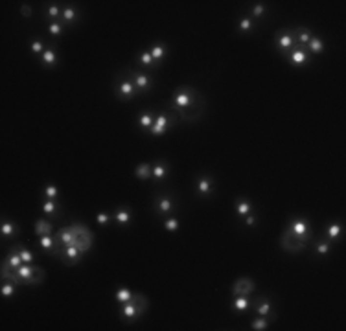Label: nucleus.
Instances as JSON below:
<instances>
[{
  "mask_svg": "<svg viewBox=\"0 0 346 331\" xmlns=\"http://www.w3.org/2000/svg\"><path fill=\"white\" fill-rule=\"evenodd\" d=\"M134 296L133 291H129L127 287H120L118 291L114 292V300H116V304L118 306H122V304H126V302H129V300Z\"/></svg>",
  "mask_w": 346,
  "mask_h": 331,
  "instance_id": "obj_39",
  "label": "nucleus"
},
{
  "mask_svg": "<svg viewBox=\"0 0 346 331\" xmlns=\"http://www.w3.org/2000/svg\"><path fill=\"white\" fill-rule=\"evenodd\" d=\"M114 96L118 100H122V102H127V100H133V98L140 94H138L136 87L133 85V81L127 78L124 72H120L118 76L114 78Z\"/></svg>",
  "mask_w": 346,
  "mask_h": 331,
  "instance_id": "obj_4",
  "label": "nucleus"
},
{
  "mask_svg": "<svg viewBox=\"0 0 346 331\" xmlns=\"http://www.w3.org/2000/svg\"><path fill=\"white\" fill-rule=\"evenodd\" d=\"M63 32H65V24L61 21H50L48 22V33L52 37H59V35H63Z\"/></svg>",
  "mask_w": 346,
  "mask_h": 331,
  "instance_id": "obj_42",
  "label": "nucleus"
},
{
  "mask_svg": "<svg viewBox=\"0 0 346 331\" xmlns=\"http://www.w3.org/2000/svg\"><path fill=\"white\" fill-rule=\"evenodd\" d=\"M44 48H46V44H44V41L43 39H33L32 42H30V50H32L33 55H43V52H44Z\"/></svg>",
  "mask_w": 346,
  "mask_h": 331,
  "instance_id": "obj_44",
  "label": "nucleus"
},
{
  "mask_svg": "<svg viewBox=\"0 0 346 331\" xmlns=\"http://www.w3.org/2000/svg\"><path fill=\"white\" fill-rule=\"evenodd\" d=\"M251 304H252L251 296H247V294H239V296H234L232 304H230V308H232L234 313H245V311H249V309H251Z\"/></svg>",
  "mask_w": 346,
  "mask_h": 331,
  "instance_id": "obj_22",
  "label": "nucleus"
},
{
  "mask_svg": "<svg viewBox=\"0 0 346 331\" xmlns=\"http://www.w3.org/2000/svg\"><path fill=\"white\" fill-rule=\"evenodd\" d=\"M267 13V6L263 4V2H258V4H252L251 6V13L249 15L254 19V21H260V19H263Z\"/></svg>",
  "mask_w": 346,
  "mask_h": 331,
  "instance_id": "obj_40",
  "label": "nucleus"
},
{
  "mask_svg": "<svg viewBox=\"0 0 346 331\" xmlns=\"http://www.w3.org/2000/svg\"><path fill=\"white\" fill-rule=\"evenodd\" d=\"M251 308L254 309V313H258L260 316H269V318L276 320V313H275V308H273V300L269 298V296H265V294L252 298Z\"/></svg>",
  "mask_w": 346,
  "mask_h": 331,
  "instance_id": "obj_13",
  "label": "nucleus"
},
{
  "mask_svg": "<svg viewBox=\"0 0 346 331\" xmlns=\"http://www.w3.org/2000/svg\"><path fill=\"white\" fill-rule=\"evenodd\" d=\"M4 260H6V263H8L9 267L13 269V270H15V269H19V267H21V265L24 263L22 258H21V256H19V254H17L15 250H11V248H9L8 256H6Z\"/></svg>",
  "mask_w": 346,
  "mask_h": 331,
  "instance_id": "obj_41",
  "label": "nucleus"
},
{
  "mask_svg": "<svg viewBox=\"0 0 346 331\" xmlns=\"http://www.w3.org/2000/svg\"><path fill=\"white\" fill-rule=\"evenodd\" d=\"M0 292H2L4 298H13L17 292V284L11 282V280H4V282H2V287H0Z\"/></svg>",
  "mask_w": 346,
  "mask_h": 331,
  "instance_id": "obj_38",
  "label": "nucleus"
},
{
  "mask_svg": "<svg viewBox=\"0 0 346 331\" xmlns=\"http://www.w3.org/2000/svg\"><path fill=\"white\" fill-rule=\"evenodd\" d=\"M275 322L273 318H269V316H256L254 320H252V324H251V330H254V331H263V330H269V326L271 324Z\"/></svg>",
  "mask_w": 346,
  "mask_h": 331,
  "instance_id": "obj_33",
  "label": "nucleus"
},
{
  "mask_svg": "<svg viewBox=\"0 0 346 331\" xmlns=\"http://www.w3.org/2000/svg\"><path fill=\"white\" fill-rule=\"evenodd\" d=\"M283 57L287 59V63L291 66H307L311 63V54L307 52L306 46H300V44H295L289 52L283 54Z\"/></svg>",
  "mask_w": 346,
  "mask_h": 331,
  "instance_id": "obj_9",
  "label": "nucleus"
},
{
  "mask_svg": "<svg viewBox=\"0 0 346 331\" xmlns=\"http://www.w3.org/2000/svg\"><path fill=\"white\" fill-rule=\"evenodd\" d=\"M79 21V11L76 6H65L63 8V13H61V22L63 24H76Z\"/></svg>",
  "mask_w": 346,
  "mask_h": 331,
  "instance_id": "obj_26",
  "label": "nucleus"
},
{
  "mask_svg": "<svg viewBox=\"0 0 346 331\" xmlns=\"http://www.w3.org/2000/svg\"><path fill=\"white\" fill-rule=\"evenodd\" d=\"M280 247H282L285 252L297 254V252H302V250H304V248L307 247V243H304L302 239H299V237L295 236V234H291L289 230L285 228V230H283L282 237H280Z\"/></svg>",
  "mask_w": 346,
  "mask_h": 331,
  "instance_id": "obj_11",
  "label": "nucleus"
},
{
  "mask_svg": "<svg viewBox=\"0 0 346 331\" xmlns=\"http://www.w3.org/2000/svg\"><path fill=\"white\" fill-rule=\"evenodd\" d=\"M216 189V181L210 175H199L195 179V191L199 197H210Z\"/></svg>",
  "mask_w": 346,
  "mask_h": 331,
  "instance_id": "obj_14",
  "label": "nucleus"
},
{
  "mask_svg": "<svg viewBox=\"0 0 346 331\" xmlns=\"http://www.w3.org/2000/svg\"><path fill=\"white\" fill-rule=\"evenodd\" d=\"M234 212H236L238 217L245 219L249 213H252V203L249 199H239L236 205H234Z\"/></svg>",
  "mask_w": 346,
  "mask_h": 331,
  "instance_id": "obj_27",
  "label": "nucleus"
},
{
  "mask_svg": "<svg viewBox=\"0 0 346 331\" xmlns=\"http://www.w3.org/2000/svg\"><path fill=\"white\" fill-rule=\"evenodd\" d=\"M0 234H2V239H4V241L15 239V237L19 236V225L13 223V221L2 219V225H0Z\"/></svg>",
  "mask_w": 346,
  "mask_h": 331,
  "instance_id": "obj_20",
  "label": "nucleus"
},
{
  "mask_svg": "<svg viewBox=\"0 0 346 331\" xmlns=\"http://www.w3.org/2000/svg\"><path fill=\"white\" fill-rule=\"evenodd\" d=\"M153 208L158 215H173L177 210V197L172 193H160L153 201Z\"/></svg>",
  "mask_w": 346,
  "mask_h": 331,
  "instance_id": "obj_10",
  "label": "nucleus"
},
{
  "mask_svg": "<svg viewBox=\"0 0 346 331\" xmlns=\"http://www.w3.org/2000/svg\"><path fill=\"white\" fill-rule=\"evenodd\" d=\"M150 54L153 57V61L157 63V66H160L166 59V55H168V44L166 42H153L150 46Z\"/></svg>",
  "mask_w": 346,
  "mask_h": 331,
  "instance_id": "obj_21",
  "label": "nucleus"
},
{
  "mask_svg": "<svg viewBox=\"0 0 346 331\" xmlns=\"http://www.w3.org/2000/svg\"><path fill=\"white\" fill-rule=\"evenodd\" d=\"M39 59H41V64L46 66V68H54V66L59 64V55H57V50H55L54 44H48Z\"/></svg>",
  "mask_w": 346,
  "mask_h": 331,
  "instance_id": "obj_17",
  "label": "nucleus"
},
{
  "mask_svg": "<svg viewBox=\"0 0 346 331\" xmlns=\"http://www.w3.org/2000/svg\"><path fill=\"white\" fill-rule=\"evenodd\" d=\"M306 48H307V52L311 55H319V54H323L324 52V48H326V44H324V41L319 37V35H313L311 37V41L307 42L306 44Z\"/></svg>",
  "mask_w": 346,
  "mask_h": 331,
  "instance_id": "obj_28",
  "label": "nucleus"
},
{
  "mask_svg": "<svg viewBox=\"0 0 346 331\" xmlns=\"http://www.w3.org/2000/svg\"><path fill=\"white\" fill-rule=\"evenodd\" d=\"M54 232V225L46 219H37L35 221V234L37 237L39 236H48V234H52Z\"/></svg>",
  "mask_w": 346,
  "mask_h": 331,
  "instance_id": "obj_30",
  "label": "nucleus"
},
{
  "mask_svg": "<svg viewBox=\"0 0 346 331\" xmlns=\"http://www.w3.org/2000/svg\"><path fill=\"white\" fill-rule=\"evenodd\" d=\"M330 250H331V241L330 239L323 237V239H317V241H315V252L319 254V256H328Z\"/></svg>",
  "mask_w": 346,
  "mask_h": 331,
  "instance_id": "obj_37",
  "label": "nucleus"
},
{
  "mask_svg": "<svg viewBox=\"0 0 346 331\" xmlns=\"http://www.w3.org/2000/svg\"><path fill=\"white\" fill-rule=\"evenodd\" d=\"M21 13H22L24 19H30V17H32V8H30L28 4H24L22 8H21Z\"/></svg>",
  "mask_w": 346,
  "mask_h": 331,
  "instance_id": "obj_48",
  "label": "nucleus"
},
{
  "mask_svg": "<svg viewBox=\"0 0 346 331\" xmlns=\"http://www.w3.org/2000/svg\"><path fill=\"white\" fill-rule=\"evenodd\" d=\"M170 109L177 112V116L181 122H188L194 124L205 114L206 100L197 88L182 85V87L175 88L172 100H170Z\"/></svg>",
  "mask_w": 346,
  "mask_h": 331,
  "instance_id": "obj_1",
  "label": "nucleus"
},
{
  "mask_svg": "<svg viewBox=\"0 0 346 331\" xmlns=\"http://www.w3.org/2000/svg\"><path fill=\"white\" fill-rule=\"evenodd\" d=\"M177 124V116L173 114V110H160L155 114V122L150 131V136H162L170 131V127Z\"/></svg>",
  "mask_w": 346,
  "mask_h": 331,
  "instance_id": "obj_5",
  "label": "nucleus"
},
{
  "mask_svg": "<svg viewBox=\"0 0 346 331\" xmlns=\"http://www.w3.org/2000/svg\"><path fill=\"white\" fill-rule=\"evenodd\" d=\"M44 276H46V272L39 265L22 263L21 267L13 270L11 282H15L17 285H39L44 282Z\"/></svg>",
  "mask_w": 346,
  "mask_h": 331,
  "instance_id": "obj_2",
  "label": "nucleus"
},
{
  "mask_svg": "<svg viewBox=\"0 0 346 331\" xmlns=\"http://www.w3.org/2000/svg\"><path fill=\"white\" fill-rule=\"evenodd\" d=\"M134 177L138 181H150L151 179V164L144 162V164H138L134 167Z\"/></svg>",
  "mask_w": 346,
  "mask_h": 331,
  "instance_id": "obj_34",
  "label": "nucleus"
},
{
  "mask_svg": "<svg viewBox=\"0 0 346 331\" xmlns=\"http://www.w3.org/2000/svg\"><path fill=\"white\" fill-rule=\"evenodd\" d=\"M138 64L144 66V68H150V70L158 68L157 63H155V61H153V57H151L150 50H142L140 54H138Z\"/></svg>",
  "mask_w": 346,
  "mask_h": 331,
  "instance_id": "obj_31",
  "label": "nucleus"
},
{
  "mask_svg": "<svg viewBox=\"0 0 346 331\" xmlns=\"http://www.w3.org/2000/svg\"><path fill=\"white\" fill-rule=\"evenodd\" d=\"M41 210L50 215V217H61L63 215V206L59 205L57 201H52V199H43L41 201Z\"/></svg>",
  "mask_w": 346,
  "mask_h": 331,
  "instance_id": "obj_19",
  "label": "nucleus"
},
{
  "mask_svg": "<svg viewBox=\"0 0 346 331\" xmlns=\"http://www.w3.org/2000/svg\"><path fill=\"white\" fill-rule=\"evenodd\" d=\"M41 250H44V252H54L55 248V239L52 237V234H48V236H39V241H37Z\"/></svg>",
  "mask_w": 346,
  "mask_h": 331,
  "instance_id": "obj_35",
  "label": "nucleus"
},
{
  "mask_svg": "<svg viewBox=\"0 0 346 331\" xmlns=\"http://www.w3.org/2000/svg\"><path fill=\"white\" fill-rule=\"evenodd\" d=\"M245 227H249V228H252V227H256V215H252V213H249L247 217H245Z\"/></svg>",
  "mask_w": 346,
  "mask_h": 331,
  "instance_id": "obj_47",
  "label": "nucleus"
},
{
  "mask_svg": "<svg viewBox=\"0 0 346 331\" xmlns=\"http://www.w3.org/2000/svg\"><path fill=\"white\" fill-rule=\"evenodd\" d=\"M285 228L307 245L311 243V239H313V228H311V225H309V221H307L306 217H293V219L287 223Z\"/></svg>",
  "mask_w": 346,
  "mask_h": 331,
  "instance_id": "obj_7",
  "label": "nucleus"
},
{
  "mask_svg": "<svg viewBox=\"0 0 346 331\" xmlns=\"http://www.w3.org/2000/svg\"><path fill=\"white\" fill-rule=\"evenodd\" d=\"M148 306H150L148 298H146L144 294H136V292H134L133 298L129 300V302H126V304H122L118 308L120 318H122L124 322H134V320H138V318L146 313Z\"/></svg>",
  "mask_w": 346,
  "mask_h": 331,
  "instance_id": "obj_3",
  "label": "nucleus"
},
{
  "mask_svg": "<svg viewBox=\"0 0 346 331\" xmlns=\"http://www.w3.org/2000/svg\"><path fill=\"white\" fill-rule=\"evenodd\" d=\"M54 254L63 261L65 265H76L83 258V250L76 245H65V247H55Z\"/></svg>",
  "mask_w": 346,
  "mask_h": 331,
  "instance_id": "obj_8",
  "label": "nucleus"
},
{
  "mask_svg": "<svg viewBox=\"0 0 346 331\" xmlns=\"http://www.w3.org/2000/svg\"><path fill=\"white\" fill-rule=\"evenodd\" d=\"M179 219L175 217V215H168L164 221V228L168 230V232H175V230H179Z\"/></svg>",
  "mask_w": 346,
  "mask_h": 331,
  "instance_id": "obj_45",
  "label": "nucleus"
},
{
  "mask_svg": "<svg viewBox=\"0 0 346 331\" xmlns=\"http://www.w3.org/2000/svg\"><path fill=\"white\" fill-rule=\"evenodd\" d=\"M61 13H63V8L59 4H48L44 9V15L48 21H61Z\"/></svg>",
  "mask_w": 346,
  "mask_h": 331,
  "instance_id": "obj_36",
  "label": "nucleus"
},
{
  "mask_svg": "<svg viewBox=\"0 0 346 331\" xmlns=\"http://www.w3.org/2000/svg\"><path fill=\"white\" fill-rule=\"evenodd\" d=\"M133 219V210L129 208V206H120L114 210L112 213V221L118 225V227H127L129 223Z\"/></svg>",
  "mask_w": 346,
  "mask_h": 331,
  "instance_id": "obj_18",
  "label": "nucleus"
},
{
  "mask_svg": "<svg viewBox=\"0 0 346 331\" xmlns=\"http://www.w3.org/2000/svg\"><path fill=\"white\" fill-rule=\"evenodd\" d=\"M232 296H239V294H247V296H251L252 292L256 291V284H254V280L252 278H238L236 282L232 284Z\"/></svg>",
  "mask_w": 346,
  "mask_h": 331,
  "instance_id": "obj_15",
  "label": "nucleus"
},
{
  "mask_svg": "<svg viewBox=\"0 0 346 331\" xmlns=\"http://www.w3.org/2000/svg\"><path fill=\"white\" fill-rule=\"evenodd\" d=\"M238 28H239V32H241V33H252L254 30H256V21H254L251 15L239 17Z\"/></svg>",
  "mask_w": 346,
  "mask_h": 331,
  "instance_id": "obj_29",
  "label": "nucleus"
},
{
  "mask_svg": "<svg viewBox=\"0 0 346 331\" xmlns=\"http://www.w3.org/2000/svg\"><path fill=\"white\" fill-rule=\"evenodd\" d=\"M124 74L133 81V85L136 87L138 94H150L151 90H153V87H155V79L151 78L150 74H146V72L134 70V68H126Z\"/></svg>",
  "mask_w": 346,
  "mask_h": 331,
  "instance_id": "obj_6",
  "label": "nucleus"
},
{
  "mask_svg": "<svg viewBox=\"0 0 346 331\" xmlns=\"http://www.w3.org/2000/svg\"><path fill=\"white\" fill-rule=\"evenodd\" d=\"M293 35H295L297 44L306 46L307 42L311 41V37H313V32H311L309 28H306V26H297V28H293Z\"/></svg>",
  "mask_w": 346,
  "mask_h": 331,
  "instance_id": "obj_23",
  "label": "nucleus"
},
{
  "mask_svg": "<svg viewBox=\"0 0 346 331\" xmlns=\"http://www.w3.org/2000/svg\"><path fill=\"white\" fill-rule=\"evenodd\" d=\"M96 221H98V225H102V227H109L110 221H112V213L100 212L98 215H96Z\"/></svg>",
  "mask_w": 346,
  "mask_h": 331,
  "instance_id": "obj_46",
  "label": "nucleus"
},
{
  "mask_svg": "<svg viewBox=\"0 0 346 331\" xmlns=\"http://www.w3.org/2000/svg\"><path fill=\"white\" fill-rule=\"evenodd\" d=\"M170 175V162L168 160H157L155 164H151V179L155 182H162Z\"/></svg>",
  "mask_w": 346,
  "mask_h": 331,
  "instance_id": "obj_16",
  "label": "nucleus"
},
{
  "mask_svg": "<svg viewBox=\"0 0 346 331\" xmlns=\"http://www.w3.org/2000/svg\"><path fill=\"white\" fill-rule=\"evenodd\" d=\"M11 250H15V252L22 258L24 263H33V261H35V254H33L30 248H26L24 245H13Z\"/></svg>",
  "mask_w": 346,
  "mask_h": 331,
  "instance_id": "obj_32",
  "label": "nucleus"
},
{
  "mask_svg": "<svg viewBox=\"0 0 346 331\" xmlns=\"http://www.w3.org/2000/svg\"><path fill=\"white\" fill-rule=\"evenodd\" d=\"M136 122H138V127H140L142 131H150L151 127H153V122H155V112L151 109L142 110Z\"/></svg>",
  "mask_w": 346,
  "mask_h": 331,
  "instance_id": "obj_24",
  "label": "nucleus"
},
{
  "mask_svg": "<svg viewBox=\"0 0 346 331\" xmlns=\"http://www.w3.org/2000/svg\"><path fill=\"white\" fill-rule=\"evenodd\" d=\"M345 234V228H343V223H339V221H333L328 225V228H326V239H330L331 243L333 241H339L341 237Z\"/></svg>",
  "mask_w": 346,
  "mask_h": 331,
  "instance_id": "obj_25",
  "label": "nucleus"
},
{
  "mask_svg": "<svg viewBox=\"0 0 346 331\" xmlns=\"http://www.w3.org/2000/svg\"><path fill=\"white\" fill-rule=\"evenodd\" d=\"M41 195H43L44 199H52V201H57V199H59V188H57L55 184H48V186H44V188H43Z\"/></svg>",
  "mask_w": 346,
  "mask_h": 331,
  "instance_id": "obj_43",
  "label": "nucleus"
},
{
  "mask_svg": "<svg viewBox=\"0 0 346 331\" xmlns=\"http://www.w3.org/2000/svg\"><path fill=\"white\" fill-rule=\"evenodd\" d=\"M295 44H297V41H295V35H293L291 28H282V30H278V32H276L275 46L282 55L285 54V52H289Z\"/></svg>",
  "mask_w": 346,
  "mask_h": 331,
  "instance_id": "obj_12",
  "label": "nucleus"
}]
</instances>
